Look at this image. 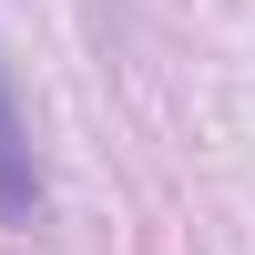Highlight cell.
I'll return each instance as SVG.
<instances>
[{
    "instance_id": "1",
    "label": "cell",
    "mask_w": 255,
    "mask_h": 255,
    "mask_svg": "<svg viewBox=\"0 0 255 255\" xmlns=\"http://www.w3.org/2000/svg\"><path fill=\"white\" fill-rule=\"evenodd\" d=\"M0 225H41V153H31V113L10 92V61H0Z\"/></svg>"
}]
</instances>
